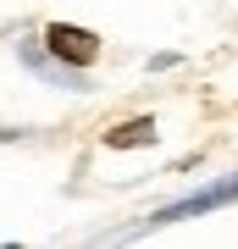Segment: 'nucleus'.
<instances>
[{"label": "nucleus", "mask_w": 238, "mask_h": 249, "mask_svg": "<svg viewBox=\"0 0 238 249\" xmlns=\"http://www.w3.org/2000/svg\"><path fill=\"white\" fill-rule=\"evenodd\" d=\"M133 144H155V122L150 116H133V122L106 133V150H133Z\"/></svg>", "instance_id": "nucleus-2"}, {"label": "nucleus", "mask_w": 238, "mask_h": 249, "mask_svg": "<svg viewBox=\"0 0 238 249\" xmlns=\"http://www.w3.org/2000/svg\"><path fill=\"white\" fill-rule=\"evenodd\" d=\"M166 67H177V55H172V50H161V55H150V72H166Z\"/></svg>", "instance_id": "nucleus-3"}, {"label": "nucleus", "mask_w": 238, "mask_h": 249, "mask_svg": "<svg viewBox=\"0 0 238 249\" xmlns=\"http://www.w3.org/2000/svg\"><path fill=\"white\" fill-rule=\"evenodd\" d=\"M44 50H50V61L61 67H94L100 61V34H89V28H72V22H50L44 28Z\"/></svg>", "instance_id": "nucleus-1"}]
</instances>
